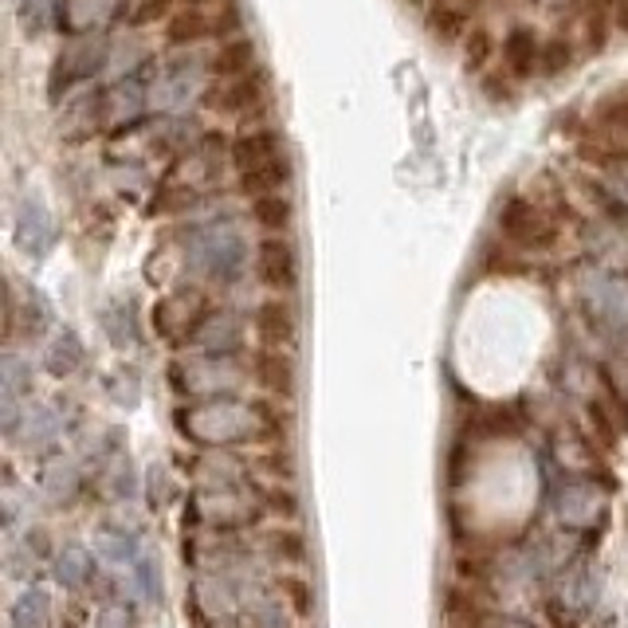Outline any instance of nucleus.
<instances>
[{"label":"nucleus","mask_w":628,"mask_h":628,"mask_svg":"<svg viewBox=\"0 0 628 628\" xmlns=\"http://www.w3.org/2000/svg\"><path fill=\"white\" fill-rule=\"evenodd\" d=\"M177 429L205 452H228L232 444H248L256 436V409L232 401V397L197 401L177 416Z\"/></svg>","instance_id":"obj_1"},{"label":"nucleus","mask_w":628,"mask_h":628,"mask_svg":"<svg viewBox=\"0 0 628 628\" xmlns=\"http://www.w3.org/2000/svg\"><path fill=\"white\" fill-rule=\"evenodd\" d=\"M188 263L208 279V283H236L248 268V240H243L240 228L232 225H213L201 228L193 240H188Z\"/></svg>","instance_id":"obj_2"},{"label":"nucleus","mask_w":628,"mask_h":628,"mask_svg":"<svg viewBox=\"0 0 628 628\" xmlns=\"http://www.w3.org/2000/svg\"><path fill=\"white\" fill-rule=\"evenodd\" d=\"M173 377H177V389H185V393H201V401H220V397H232L248 373L232 358H205V354H197L193 361H177Z\"/></svg>","instance_id":"obj_3"},{"label":"nucleus","mask_w":628,"mask_h":628,"mask_svg":"<svg viewBox=\"0 0 628 628\" xmlns=\"http://www.w3.org/2000/svg\"><path fill=\"white\" fill-rule=\"evenodd\" d=\"M499 232L515 243V248H527V251H542L557 240V228L546 213H542L534 201L527 197H511L502 205L499 213Z\"/></svg>","instance_id":"obj_4"},{"label":"nucleus","mask_w":628,"mask_h":628,"mask_svg":"<svg viewBox=\"0 0 628 628\" xmlns=\"http://www.w3.org/2000/svg\"><path fill=\"white\" fill-rule=\"evenodd\" d=\"M197 507V519L205 527H216V530H240L256 519L260 511V499L248 491V487H225V491H201L193 499Z\"/></svg>","instance_id":"obj_5"},{"label":"nucleus","mask_w":628,"mask_h":628,"mask_svg":"<svg viewBox=\"0 0 628 628\" xmlns=\"http://www.w3.org/2000/svg\"><path fill=\"white\" fill-rule=\"evenodd\" d=\"M256 279L271 291H291L299 283V248L288 236H263L256 243Z\"/></svg>","instance_id":"obj_6"},{"label":"nucleus","mask_w":628,"mask_h":628,"mask_svg":"<svg viewBox=\"0 0 628 628\" xmlns=\"http://www.w3.org/2000/svg\"><path fill=\"white\" fill-rule=\"evenodd\" d=\"M251 323H256V338L263 342V350H291L299 338V311L283 295L263 299L251 314Z\"/></svg>","instance_id":"obj_7"},{"label":"nucleus","mask_w":628,"mask_h":628,"mask_svg":"<svg viewBox=\"0 0 628 628\" xmlns=\"http://www.w3.org/2000/svg\"><path fill=\"white\" fill-rule=\"evenodd\" d=\"M201 318H205V303H201L197 291H177V295H165L162 303L153 306V331L162 334L165 342L193 338Z\"/></svg>","instance_id":"obj_8"},{"label":"nucleus","mask_w":628,"mask_h":628,"mask_svg":"<svg viewBox=\"0 0 628 628\" xmlns=\"http://www.w3.org/2000/svg\"><path fill=\"white\" fill-rule=\"evenodd\" d=\"M605 507L609 502H605V491H597V484L574 479L557 491V522L565 530H593L605 519Z\"/></svg>","instance_id":"obj_9"},{"label":"nucleus","mask_w":628,"mask_h":628,"mask_svg":"<svg viewBox=\"0 0 628 628\" xmlns=\"http://www.w3.org/2000/svg\"><path fill=\"white\" fill-rule=\"evenodd\" d=\"M55 243V225L52 213L40 197H24L17 205V248L32 260H44Z\"/></svg>","instance_id":"obj_10"},{"label":"nucleus","mask_w":628,"mask_h":628,"mask_svg":"<svg viewBox=\"0 0 628 628\" xmlns=\"http://www.w3.org/2000/svg\"><path fill=\"white\" fill-rule=\"evenodd\" d=\"M268 99L263 75H243V79H220L205 90V107L216 115H248Z\"/></svg>","instance_id":"obj_11"},{"label":"nucleus","mask_w":628,"mask_h":628,"mask_svg":"<svg viewBox=\"0 0 628 628\" xmlns=\"http://www.w3.org/2000/svg\"><path fill=\"white\" fill-rule=\"evenodd\" d=\"M188 342L205 358H236L243 350V323L232 314H205Z\"/></svg>","instance_id":"obj_12"},{"label":"nucleus","mask_w":628,"mask_h":628,"mask_svg":"<svg viewBox=\"0 0 628 628\" xmlns=\"http://www.w3.org/2000/svg\"><path fill=\"white\" fill-rule=\"evenodd\" d=\"M95 554L110 565H134L142 557V530L126 519H107L95 530Z\"/></svg>","instance_id":"obj_13"},{"label":"nucleus","mask_w":628,"mask_h":628,"mask_svg":"<svg viewBox=\"0 0 628 628\" xmlns=\"http://www.w3.org/2000/svg\"><path fill=\"white\" fill-rule=\"evenodd\" d=\"M52 577H55V585H63V589L83 593V589L95 585L99 570H95V557H90V550L83 546V542H67L63 550H55Z\"/></svg>","instance_id":"obj_14"},{"label":"nucleus","mask_w":628,"mask_h":628,"mask_svg":"<svg viewBox=\"0 0 628 628\" xmlns=\"http://www.w3.org/2000/svg\"><path fill=\"white\" fill-rule=\"evenodd\" d=\"M232 162L240 173L283 162V134L279 130H248V134H240L232 142Z\"/></svg>","instance_id":"obj_15"},{"label":"nucleus","mask_w":628,"mask_h":628,"mask_svg":"<svg viewBox=\"0 0 628 628\" xmlns=\"http://www.w3.org/2000/svg\"><path fill=\"white\" fill-rule=\"evenodd\" d=\"M251 377H256V386H263L275 397H291L299 386L295 358L288 350H260L251 358Z\"/></svg>","instance_id":"obj_16"},{"label":"nucleus","mask_w":628,"mask_h":628,"mask_svg":"<svg viewBox=\"0 0 628 628\" xmlns=\"http://www.w3.org/2000/svg\"><path fill=\"white\" fill-rule=\"evenodd\" d=\"M589 303L593 323L602 326L605 334H628V288L620 283H602L585 295Z\"/></svg>","instance_id":"obj_17"},{"label":"nucleus","mask_w":628,"mask_h":628,"mask_svg":"<svg viewBox=\"0 0 628 628\" xmlns=\"http://www.w3.org/2000/svg\"><path fill=\"white\" fill-rule=\"evenodd\" d=\"M539 36H534V28L527 24H515L511 32H507V40H502V67H507V75H515V79H527V75L539 72Z\"/></svg>","instance_id":"obj_18"},{"label":"nucleus","mask_w":628,"mask_h":628,"mask_svg":"<svg viewBox=\"0 0 628 628\" xmlns=\"http://www.w3.org/2000/svg\"><path fill=\"white\" fill-rule=\"evenodd\" d=\"M193 476L201 479L205 491H225V487H240L243 464L232 452H205V456L193 464Z\"/></svg>","instance_id":"obj_19"},{"label":"nucleus","mask_w":628,"mask_h":628,"mask_svg":"<svg viewBox=\"0 0 628 628\" xmlns=\"http://www.w3.org/2000/svg\"><path fill=\"white\" fill-rule=\"evenodd\" d=\"M593 130L602 138L605 153H628V95L605 102L593 118Z\"/></svg>","instance_id":"obj_20"},{"label":"nucleus","mask_w":628,"mask_h":628,"mask_svg":"<svg viewBox=\"0 0 628 628\" xmlns=\"http://www.w3.org/2000/svg\"><path fill=\"white\" fill-rule=\"evenodd\" d=\"M87 361V346H83V338L72 331V326H63L59 334H55L52 342H47V354H44V366L52 377H72L75 369Z\"/></svg>","instance_id":"obj_21"},{"label":"nucleus","mask_w":628,"mask_h":628,"mask_svg":"<svg viewBox=\"0 0 628 628\" xmlns=\"http://www.w3.org/2000/svg\"><path fill=\"white\" fill-rule=\"evenodd\" d=\"M9 620H12V628H52V620H55L52 593L40 589V585H28L17 602H12Z\"/></svg>","instance_id":"obj_22"},{"label":"nucleus","mask_w":628,"mask_h":628,"mask_svg":"<svg viewBox=\"0 0 628 628\" xmlns=\"http://www.w3.org/2000/svg\"><path fill=\"white\" fill-rule=\"evenodd\" d=\"M291 220H295V205H291L288 193H275V197H256V201H251V225L263 228L268 236H288Z\"/></svg>","instance_id":"obj_23"},{"label":"nucleus","mask_w":628,"mask_h":628,"mask_svg":"<svg viewBox=\"0 0 628 628\" xmlns=\"http://www.w3.org/2000/svg\"><path fill=\"white\" fill-rule=\"evenodd\" d=\"M213 72L220 79H243V75H251L256 72V44L243 36L220 44V52L213 55Z\"/></svg>","instance_id":"obj_24"},{"label":"nucleus","mask_w":628,"mask_h":628,"mask_svg":"<svg viewBox=\"0 0 628 628\" xmlns=\"http://www.w3.org/2000/svg\"><path fill=\"white\" fill-rule=\"evenodd\" d=\"M63 421L55 416L52 404H32V409H24V424H20V440H24L28 448H47V444H55V436H59Z\"/></svg>","instance_id":"obj_25"},{"label":"nucleus","mask_w":628,"mask_h":628,"mask_svg":"<svg viewBox=\"0 0 628 628\" xmlns=\"http://www.w3.org/2000/svg\"><path fill=\"white\" fill-rule=\"evenodd\" d=\"M32 381H36V369L32 361L20 358V354H4V366H0V397L4 404H20L28 393H32Z\"/></svg>","instance_id":"obj_26"},{"label":"nucleus","mask_w":628,"mask_h":628,"mask_svg":"<svg viewBox=\"0 0 628 628\" xmlns=\"http://www.w3.org/2000/svg\"><path fill=\"white\" fill-rule=\"evenodd\" d=\"M288 185H291V165H288V158H283V162L263 165V170L240 173V188L248 193L251 201H256V197H275V193H288Z\"/></svg>","instance_id":"obj_27"},{"label":"nucleus","mask_w":628,"mask_h":628,"mask_svg":"<svg viewBox=\"0 0 628 628\" xmlns=\"http://www.w3.org/2000/svg\"><path fill=\"white\" fill-rule=\"evenodd\" d=\"M40 487H44L47 499L67 502L75 491H79V467H75L72 459L55 456L52 464H44V472H40Z\"/></svg>","instance_id":"obj_28"},{"label":"nucleus","mask_w":628,"mask_h":628,"mask_svg":"<svg viewBox=\"0 0 628 628\" xmlns=\"http://www.w3.org/2000/svg\"><path fill=\"white\" fill-rule=\"evenodd\" d=\"M130 570H134V574H130V585H134L138 597H142L145 605H162V597H165L162 562H158L153 554H142Z\"/></svg>","instance_id":"obj_29"},{"label":"nucleus","mask_w":628,"mask_h":628,"mask_svg":"<svg viewBox=\"0 0 628 628\" xmlns=\"http://www.w3.org/2000/svg\"><path fill=\"white\" fill-rule=\"evenodd\" d=\"M165 36H170L173 44H197V40L205 36H216V20H208L201 9H185L165 24Z\"/></svg>","instance_id":"obj_30"},{"label":"nucleus","mask_w":628,"mask_h":628,"mask_svg":"<svg viewBox=\"0 0 628 628\" xmlns=\"http://www.w3.org/2000/svg\"><path fill=\"white\" fill-rule=\"evenodd\" d=\"M574 67V44L565 36H554V40H546L542 44V52H539V75L542 79H557V75H565Z\"/></svg>","instance_id":"obj_31"},{"label":"nucleus","mask_w":628,"mask_h":628,"mask_svg":"<svg viewBox=\"0 0 628 628\" xmlns=\"http://www.w3.org/2000/svg\"><path fill=\"white\" fill-rule=\"evenodd\" d=\"M47 323H52V306H47V299L32 288V291H28V299H24V314L17 318V331H24V338L36 342L40 334L47 331Z\"/></svg>","instance_id":"obj_32"},{"label":"nucleus","mask_w":628,"mask_h":628,"mask_svg":"<svg viewBox=\"0 0 628 628\" xmlns=\"http://www.w3.org/2000/svg\"><path fill=\"white\" fill-rule=\"evenodd\" d=\"M429 32H432V40H440V44H456V40L464 36V32H472V28H467V17L459 9L440 4V9L429 17Z\"/></svg>","instance_id":"obj_33"},{"label":"nucleus","mask_w":628,"mask_h":628,"mask_svg":"<svg viewBox=\"0 0 628 628\" xmlns=\"http://www.w3.org/2000/svg\"><path fill=\"white\" fill-rule=\"evenodd\" d=\"M491 55H495L491 32H487V28H472L464 40V67L467 72H484L487 63H491Z\"/></svg>","instance_id":"obj_34"},{"label":"nucleus","mask_w":628,"mask_h":628,"mask_svg":"<svg viewBox=\"0 0 628 628\" xmlns=\"http://www.w3.org/2000/svg\"><path fill=\"white\" fill-rule=\"evenodd\" d=\"M268 550H271V557H279L283 565L306 562V542H303V534H295V530H275L268 539Z\"/></svg>","instance_id":"obj_35"},{"label":"nucleus","mask_w":628,"mask_h":628,"mask_svg":"<svg viewBox=\"0 0 628 628\" xmlns=\"http://www.w3.org/2000/svg\"><path fill=\"white\" fill-rule=\"evenodd\" d=\"M138 495V472L130 464V456H115V467H110V499L126 502Z\"/></svg>","instance_id":"obj_36"},{"label":"nucleus","mask_w":628,"mask_h":628,"mask_svg":"<svg viewBox=\"0 0 628 628\" xmlns=\"http://www.w3.org/2000/svg\"><path fill=\"white\" fill-rule=\"evenodd\" d=\"M95 628H138V609L130 602H107L95 613Z\"/></svg>","instance_id":"obj_37"},{"label":"nucleus","mask_w":628,"mask_h":628,"mask_svg":"<svg viewBox=\"0 0 628 628\" xmlns=\"http://www.w3.org/2000/svg\"><path fill=\"white\" fill-rule=\"evenodd\" d=\"M20 20H24L28 36H40L47 28V0H20Z\"/></svg>","instance_id":"obj_38"},{"label":"nucleus","mask_w":628,"mask_h":628,"mask_svg":"<svg viewBox=\"0 0 628 628\" xmlns=\"http://www.w3.org/2000/svg\"><path fill=\"white\" fill-rule=\"evenodd\" d=\"M279 589L291 597L295 613H311V585H306V582H299V577H283V582H279Z\"/></svg>","instance_id":"obj_39"},{"label":"nucleus","mask_w":628,"mask_h":628,"mask_svg":"<svg viewBox=\"0 0 628 628\" xmlns=\"http://www.w3.org/2000/svg\"><path fill=\"white\" fill-rule=\"evenodd\" d=\"M165 472H158V467H153L150 472V502L153 507H158V511H162V507H170V484H165Z\"/></svg>","instance_id":"obj_40"},{"label":"nucleus","mask_w":628,"mask_h":628,"mask_svg":"<svg viewBox=\"0 0 628 628\" xmlns=\"http://www.w3.org/2000/svg\"><path fill=\"white\" fill-rule=\"evenodd\" d=\"M24 550L32 557H44L47 554V530L44 527H28L24 530Z\"/></svg>","instance_id":"obj_41"},{"label":"nucleus","mask_w":628,"mask_h":628,"mask_svg":"<svg viewBox=\"0 0 628 628\" xmlns=\"http://www.w3.org/2000/svg\"><path fill=\"white\" fill-rule=\"evenodd\" d=\"M271 507H279V511L275 515H288V519H295V515H299V499H295V495H283V491H275V499H271Z\"/></svg>","instance_id":"obj_42"},{"label":"nucleus","mask_w":628,"mask_h":628,"mask_svg":"<svg viewBox=\"0 0 628 628\" xmlns=\"http://www.w3.org/2000/svg\"><path fill=\"white\" fill-rule=\"evenodd\" d=\"M484 628H539V625H530V620H522V617H495V620H487Z\"/></svg>","instance_id":"obj_43"},{"label":"nucleus","mask_w":628,"mask_h":628,"mask_svg":"<svg viewBox=\"0 0 628 628\" xmlns=\"http://www.w3.org/2000/svg\"><path fill=\"white\" fill-rule=\"evenodd\" d=\"M213 628H260V625H256V620H243V617H216L213 620Z\"/></svg>","instance_id":"obj_44"},{"label":"nucleus","mask_w":628,"mask_h":628,"mask_svg":"<svg viewBox=\"0 0 628 628\" xmlns=\"http://www.w3.org/2000/svg\"><path fill=\"white\" fill-rule=\"evenodd\" d=\"M617 24H620V32H628V0H620V9H617Z\"/></svg>","instance_id":"obj_45"},{"label":"nucleus","mask_w":628,"mask_h":628,"mask_svg":"<svg viewBox=\"0 0 628 628\" xmlns=\"http://www.w3.org/2000/svg\"><path fill=\"white\" fill-rule=\"evenodd\" d=\"M625 625H628V613H625Z\"/></svg>","instance_id":"obj_46"}]
</instances>
